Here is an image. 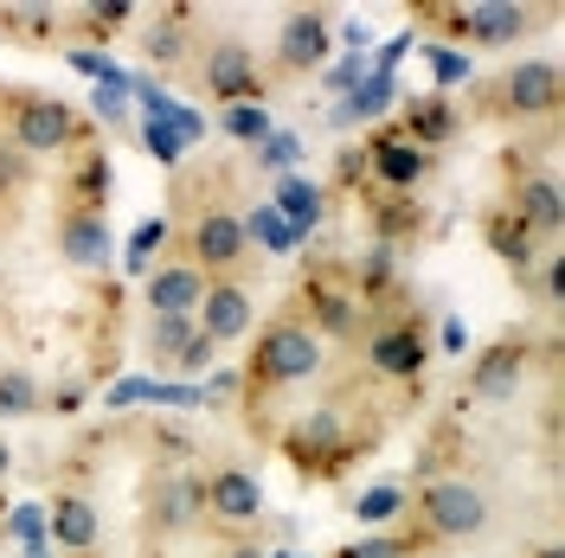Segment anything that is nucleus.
Returning <instances> with one entry per match:
<instances>
[{
	"mask_svg": "<svg viewBox=\"0 0 565 558\" xmlns=\"http://www.w3.org/2000/svg\"><path fill=\"white\" fill-rule=\"evenodd\" d=\"M200 296H206V277L174 257V264H154L148 277H141V302L148 314H200Z\"/></svg>",
	"mask_w": 565,
	"mask_h": 558,
	"instance_id": "obj_22",
	"label": "nucleus"
},
{
	"mask_svg": "<svg viewBox=\"0 0 565 558\" xmlns=\"http://www.w3.org/2000/svg\"><path fill=\"white\" fill-rule=\"evenodd\" d=\"M200 521H206L200 475H186V469H161V475L148 482V533H161V539H186Z\"/></svg>",
	"mask_w": 565,
	"mask_h": 558,
	"instance_id": "obj_13",
	"label": "nucleus"
},
{
	"mask_svg": "<svg viewBox=\"0 0 565 558\" xmlns=\"http://www.w3.org/2000/svg\"><path fill=\"white\" fill-rule=\"evenodd\" d=\"M7 533H13L20 546H39V539H45V507H33V501L13 507V514H7Z\"/></svg>",
	"mask_w": 565,
	"mask_h": 558,
	"instance_id": "obj_44",
	"label": "nucleus"
},
{
	"mask_svg": "<svg viewBox=\"0 0 565 558\" xmlns=\"http://www.w3.org/2000/svg\"><path fill=\"white\" fill-rule=\"evenodd\" d=\"M270 206L282 212V225L309 245L321 225H328V193H321L309 174H277V186H270Z\"/></svg>",
	"mask_w": 565,
	"mask_h": 558,
	"instance_id": "obj_24",
	"label": "nucleus"
},
{
	"mask_svg": "<svg viewBox=\"0 0 565 558\" xmlns=\"http://www.w3.org/2000/svg\"><path fill=\"white\" fill-rule=\"evenodd\" d=\"M168 232H174V225H168L161 212H154V218H141V232L129 238V270H136V277L154 270V245H168Z\"/></svg>",
	"mask_w": 565,
	"mask_h": 558,
	"instance_id": "obj_38",
	"label": "nucleus"
},
{
	"mask_svg": "<svg viewBox=\"0 0 565 558\" xmlns=\"http://www.w3.org/2000/svg\"><path fill=\"white\" fill-rule=\"evenodd\" d=\"M212 360H218V341H212L206 328H200V334L186 341V353H180V366H174V373H206Z\"/></svg>",
	"mask_w": 565,
	"mask_h": 558,
	"instance_id": "obj_45",
	"label": "nucleus"
},
{
	"mask_svg": "<svg viewBox=\"0 0 565 558\" xmlns=\"http://www.w3.org/2000/svg\"><path fill=\"white\" fill-rule=\"evenodd\" d=\"M412 539L418 546H476L482 533L494 526V501L482 482H469V475H430L418 494H412Z\"/></svg>",
	"mask_w": 565,
	"mask_h": 558,
	"instance_id": "obj_1",
	"label": "nucleus"
},
{
	"mask_svg": "<svg viewBox=\"0 0 565 558\" xmlns=\"http://www.w3.org/2000/svg\"><path fill=\"white\" fill-rule=\"evenodd\" d=\"M45 411V391L26 366H0V418H39Z\"/></svg>",
	"mask_w": 565,
	"mask_h": 558,
	"instance_id": "obj_31",
	"label": "nucleus"
},
{
	"mask_svg": "<svg viewBox=\"0 0 565 558\" xmlns=\"http://www.w3.org/2000/svg\"><path fill=\"white\" fill-rule=\"evenodd\" d=\"M489 109L514 116V122H533V116H553L559 109V65L553 58H527V65H508L489 84Z\"/></svg>",
	"mask_w": 565,
	"mask_h": 558,
	"instance_id": "obj_10",
	"label": "nucleus"
},
{
	"mask_svg": "<svg viewBox=\"0 0 565 558\" xmlns=\"http://www.w3.org/2000/svg\"><path fill=\"white\" fill-rule=\"evenodd\" d=\"M193 334H200L193 314H148V328H141V353H148V366H154V373H174Z\"/></svg>",
	"mask_w": 565,
	"mask_h": 558,
	"instance_id": "obj_26",
	"label": "nucleus"
},
{
	"mask_svg": "<svg viewBox=\"0 0 565 558\" xmlns=\"http://www.w3.org/2000/svg\"><path fill=\"white\" fill-rule=\"evenodd\" d=\"M71 65L84 71L90 84H129V71H116V58H109V52H84V45H71Z\"/></svg>",
	"mask_w": 565,
	"mask_h": 558,
	"instance_id": "obj_39",
	"label": "nucleus"
},
{
	"mask_svg": "<svg viewBox=\"0 0 565 558\" xmlns=\"http://www.w3.org/2000/svg\"><path fill=\"white\" fill-rule=\"evenodd\" d=\"M200 90H206L218 109L232 104H264V58L250 52L245 39H212L200 52Z\"/></svg>",
	"mask_w": 565,
	"mask_h": 558,
	"instance_id": "obj_9",
	"label": "nucleus"
},
{
	"mask_svg": "<svg viewBox=\"0 0 565 558\" xmlns=\"http://www.w3.org/2000/svg\"><path fill=\"white\" fill-rule=\"evenodd\" d=\"M218 129L232 141H245V148H257V141L277 129V116H270V104H232L225 116H218Z\"/></svg>",
	"mask_w": 565,
	"mask_h": 558,
	"instance_id": "obj_33",
	"label": "nucleus"
},
{
	"mask_svg": "<svg viewBox=\"0 0 565 558\" xmlns=\"http://www.w3.org/2000/svg\"><path fill=\"white\" fill-rule=\"evenodd\" d=\"M380 443V430L373 423H353L341 405H321V411H309V418H296L289 430H282V455L316 482V475H341L360 450H373Z\"/></svg>",
	"mask_w": 565,
	"mask_h": 558,
	"instance_id": "obj_3",
	"label": "nucleus"
},
{
	"mask_svg": "<svg viewBox=\"0 0 565 558\" xmlns=\"http://www.w3.org/2000/svg\"><path fill=\"white\" fill-rule=\"evenodd\" d=\"M405 507H412V489H398V482H373V489L353 494V521L360 526H386V521H398Z\"/></svg>",
	"mask_w": 565,
	"mask_h": 558,
	"instance_id": "obj_30",
	"label": "nucleus"
},
{
	"mask_svg": "<svg viewBox=\"0 0 565 558\" xmlns=\"http://www.w3.org/2000/svg\"><path fill=\"white\" fill-rule=\"evenodd\" d=\"M225 558H264V546L257 539H238V546H225Z\"/></svg>",
	"mask_w": 565,
	"mask_h": 558,
	"instance_id": "obj_48",
	"label": "nucleus"
},
{
	"mask_svg": "<svg viewBox=\"0 0 565 558\" xmlns=\"http://www.w3.org/2000/svg\"><path fill=\"white\" fill-rule=\"evenodd\" d=\"M7 469H13V450H7V437H0V482H7Z\"/></svg>",
	"mask_w": 565,
	"mask_h": 558,
	"instance_id": "obj_50",
	"label": "nucleus"
},
{
	"mask_svg": "<svg viewBox=\"0 0 565 558\" xmlns=\"http://www.w3.org/2000/svg\"><path fill=\"white\" fill-rule=\"evenodd\" d=\"M33 180H39V161L20 154L13 141L0 136V206H20V200L33 193Z\"/></svg>",
	"mask_w": 565,
	"mask_h": 558,
	"instance_id": "obj_32",
	"label": "nucleus"
},
{
	"mask_svg": "<svg viewBox=\"0 0 565 558\" xmlns=\"http://www.w3.org/2000/svg\"><path fill=\"white\" fill-rule=\"evenodd\" d=\"M277 77H309L328 58V13L321 7H289L277 26Z\"/></svg>",
	"mask_w": 565,
	"mask_h": 558,
	"instance_id": "obj_16",
	"label": "nucleus"
},
{
	"mask_svg": "<svg viewBox=\"0 0 565 558\" xmlns=\"http://www.w3.org/2000/svg\"><path fill=\"white\" fill-rule=\"evenodd\" d=\"M469 122L450 97H437V90H424V97H405V122L392 129L398 141H412V148H424V154H437L444 141H457V129Z\"/></svg>",
	"mask_w": 565,
	"mask_h": 558,
	"instance_id": "obj_21",
	"label": "nucleus"
},
{
	"mask_svg": "<svg viewBox=\"0 0 565 558\" xmlns=\"http://www.w3.org/2000/svg\"><path fill=\"white\" fill-rule=\"evenodd\" d=\"M232 398H245V379H238V373H212V379L200 385V411H225Z\"/></svg>",
	"mask_w": 565,
	"mask_h": 558,
	"instance_id": "obj_42",
	"label": "nucleus"
},
{
	"mask_svg": "<svg viewBox=\"0 0 565 558\" xmlns=\"http://www.w3.org/2000/svg\"><path fill=\"white\" fill-rule=\"evenodd\" d=\"M122 20H136V7L129 0H116V7H84V33H97V39H109V33H122Z\"/></svg>",
	"mask_w": 565,
	"mask_h": 558,
	"instance_id": "obj_41",
	"label": "nucleus"
},
{
	"mask_svg": "<svg viewBox=\"0 0 565 558\" xmlns=\"http://www.w3.org/2000/svg\"><path fill=\"white\" fill-rule=\"evenodd\" d=\"M20 552H26V558H58V552H52V539H39V546H20Z\"/></svg>",
	"mask_w": 565,
	"mask_h": 558,
	"instance_id": "obj_49",
	"label": "nucleus"
},
{
	"mask_svg": "<svg viewBox=\"0 0 565 558\" xmlns=\"http://www.w3.org/2000/svg\"><path fill=\"white\" fill-rule=\"evenodd\" d=\"M321 360H328V347L302 328V314L296 309L270 314L264 334H257V347H250V366L238 373L245 379V398H277V391L309 385L321 373Z\"/></svg>",
	"mask_w": 565,
	"mask_h": 558,
	"instance_id": "obj_2",
	"label": "nucleus"
},
{
	"mask_svg": "<svg viewBox=\"0 0 565 558\" xmlns=\"http://www.w3.org/2000/svg\"><path fill=\"white\" fill-rule=\"evenodd\" d=\"M245 257H250V245H245L238 212L218 206V200L193 212V225H186V264H193L200 277H206V282L238 277V270H245Z\"/></svg>",
	"mask_w": 565,
	"mask_h": 558,
	"instance_id": "obj_8",
	"label": "nucleus"
},
{
	"mask_svg": "<svg viewBox=\"0 0 565 558\" xmlns=\"http://www.w3.org/2000/svg\"><path fill=\"white\" fill-rule=\"evenodd\" d=\"M501 206L514 212V218L527 225L540 245H559V232H565V200H559V180L546 174V168H521V174L508 180Z\"/></svg>",
	"mask_w": 565,
	"mask_h": 558,
	"instance_id": "obj_12",
	"label": "nucleus"
},
{
	"mask_svg": "<svg viewBox=\"0 0 565 558\" xmlns=\"http://www.w3.org/2000/svg\"><path fill=\"white\" fill-rule=\"evenodd\" d=\"M527 373H533V334L514 328V334L489 341V347L469 360V373H462V405H508V398H521Z\"/></svg>",
	"mask_w": 565,
	"mask_h": 558,
	"instance_id": "obj_6",
	"label": "nucleus"
},
{
	"mask_svg": "<svg viewBox=\"0 0 565 558\" xmlns=\"http://www.w3.org/2000/svg\"><path fill=\"white\" fill-rule=\"evenodd\" d=\"M424 546L412 533H366V539H348L334 558H418Z\"/></svg>",
	"mask_w": 565,
	"mask_h": 558,
	"instance_id": "obj_35",
	"label": "nucleus"
},
{
	"mask_svg": "<svg viewBox=\"0 0 565 558\" xmlns=\"http://www.w3.org/2000/svg\"><path fill=\"white\" fill-rule=\"evenodd\" d=\"M437 328H444V334H437V341H444V353H462V347H469V334H462V321H457V314H444Z\"/></svg>",
	"mask_w": 565,
	"mask_h": 558,
	"instance_id": "obj_47",
	"label": "nucleus"
},
{
	"mask_svg": "<svg viewBox=\"0 0 565 558\" xmlns=\"http://www.w3.org/2000/svg\"><path fill=\"white\" fill-rule=\"evenodd\" d=\"M200 501H206V521H218V526L264 521V482H257L250 469H238V462L206 469V475H200Z\"/></svg>",
	"mask_w": 565,
	"mask_h": 558,
	"instance_id": "obj_14",
	"label": "nucleus"
},
{
	"mask_svg": "<svg viewBox=\"0 0 565 558\" xmlns=\"http://www.w3.org/2000/svg\"><path fill=\"white\" fill-rule=\"evenodd\" d=\"M392 104H398V71L386 77V71L366 65V77H360L348 97L334 104V129H353V122H380V116H386Z\"/></svg>",
	"mask_w": 565,
	"mask_h": 558,
	"instance_id": "obj_25",
	"label": "nucleus"
},
{
	"mask_svg": "<svg viewBox=\"0 0 565 558\" xmlns=\"http://www.w3.org/2000/svg\"><path fill=\"white\" fill-rule=\"evenodd\" d=\"M482 245H489L494 257L508 264V277H514V282H527L533 264L553 250V245H540V238H533V232H527V225H521L508 206H501V200H494V206H482Z\"/></svg>",
	"mask_w": 565,
	"mask_h": 558,
	"instance_id": "obj_20",
	"label": "nucleus"
},
{
	"mask_svg": "<svg viewBox=\"0 0 565 558\" xmlns=\"http://www.w3.org/2000/svg\"><path fill=\"white\" fill-rule=\"evenodd\" d=\"M148 385H154V379H122V385H109L104 405H109V411H122V405H141V398H148Z\"/></svg>",
	"mask_w": 565,
	"mask_h": 558,
	"instance_id": "obj_46",
	"label": "nucleus"
},
{
	"mask_svg": "<svg viewBox=\"0 0 565 558\" xmlns=\"http://www.w3.org/2000/svg\"><path fill=\"white\" fill-rule=\"evenodd\" d=\"M250 154H257V168H264V174H302V141L289 136V129H270Z\"/></svg>",
	"mask_w": 565,
	"mask_h": 558,
	"instance_id": "obj_34",
	"label": "nucleus"
},
{
	"mask_svg": "<svg viewBox=\"0 0 565 558\" xmlns=\"http://www.w3.org/2000/svg\"><path fill=\"white\" fill-rule=\"evenodd\" d=\"M186 39H193V13L174 7L161 26H141V52H148L154 65H180V58H186Z\"/></svg>",
	"mask_w": 565,
	"mask_h": 558,
	"instance_id": "obj_29",
	"label": "nucleus"
},
{
	"mask_svg": "<svg viewBox=\"0 0 565 558\" xmlns=\"http://www.w3.org/2000/svg\"><path fill=\"white\" fill-rule=\"evenodd\" d=\"M430 65H437V97H450L457 84L476 77V58H469L462 45H430Z\"/></svg>",
	"mask_w": 565,
	"mask_h": 558,
	"instance_id": "obj_37",
	"label": "nucleus"
},
{
	"mask_svg": "<svg viewBox=\"0 0 565 558\" xmlns=\"http://www.w3.org/2000/svg\"><path fill=\"white\" fill-rule=\"evenodd\" d=\"M533 558H559V546H553V539H546V546H533Z\"/></svg>",
	"mask_w": 565,
	"mask_h": 558,
	"instance_id": "obj_51",
	"label": "nucleus"
},
{
	"mask_svg": "<svg viewBox=\"0 0 565 558\" xmlns=\"http://www.w3.org/2000/svg\"><path fill=\"white\" fill-rule=\"evenodd\" d=\"M45 539L71 558H90L104 546V514H97V501L84 489H58L45 501Z\"/></svg>",
	"mask_w": 565,
	"mask_h": 558,
	"instance_id": "obj_15",
	"label": "nucleus"
},
{
	"mask_svg": "<svg viewBox=\"0 0 565 558\" xmlns=\"http://www.w3.org/2000/svg\"><path fill=\"white\" fill-rule=\"evenodd\" d=\"M148 558H161V552H148Z\"/></svg>",
	"mask_w": 565,
	"mask_h": 558,
	"instance_id": "obj_53",
	"label": "nucleus"
},
{
	"mask_svg": "<svg viewBox=\"0 0 565 558\" xmlns=\"http://www.w3.org/2000/svg\"><path fill=\"white\" fill-rule=\"evenodd\" d=\"M360 77H366V58H360V52H348V58H334V65L321 71V90H328V97H348Z\"/></svg>",
	"mask_w": 565,
	"mask_h": 558,
	"instance_id": "obj_40",
	"label": "nucleus"
},
{
	"mask_svg": "<svg viewBox=\"0 0 565 558\" xmlns=\"http://www.w3.org/2000/svg\"><path fill=\"white\" fill-rule=\"evenodd\" d=\"M521 289H533L546 309H559V302H565V257H559V245H553L546 257H540V264H533V277L521 282Z\"/></svg>",
	"mask_w": 565,
	"mask_h": 558,
	"instance_id": "obj_36",
	"label": "nucleus"
},
{
	"mask_svg": "<svg viewBox=\"0 0 565 558\" xmlns=\"http://www.w3.org/2000/svg\"><path fill=\"white\" fill-rule=\"evenodd\" d=\"M116 200V161H109V148H77V161H71L65 174V206L71 212H109Z\"/></svg>",
	"mask_w": 565,
	"mask_h": 558,
	"instance_id": "obj_23",
	"label": "nucleus"
},
{
	"mask_svg": "<svg viewBox=\"0 0 565 558\" xmlns=\"http://www.w3.org/2000/svg\"><path fill=\"white\" fill-rule=\"evenodd\" d=\"M366 168H373V180H380L386 193H398V200H418V186L430 180V154H424V148H412V141H398L392 129H380V136L366 141Z\"/></svg>",
	"mask_w": 565,
	"mask_h": 558,
	"instance_id": "obj_19",
	"label": "nucleus"
},
{
	"mask_svg": "<svg viewBox=\"0 0 565 558\" xmlns=\"http://www.w3.org/2000/svg\"><path fill=\"white\" fill-rule=\"evenodd\" d=\"M296 314L316 341H360L366 334V302L348 289V277H328V270H309L302 289H296Z\"/></svg>",
	"mask_w": 565,
	"mask_h": 558,
	"instance_id": "obj_7",
	"label": "nucleus"
},
{
	"mask_svg": "<svg viewBox=\"0 0 565 558\" xmlns=\"http://www.w3.org/2000/svg\"><path fill=\"white\" fill-rule=\"evenodd\" d=\"M366 328H373L366 334V366L392 385L424 391V366H430V328H424V314H412L398 302V309H380V321H366Z\"/></svg>",
	"mask_w": 565,
	"mask_h": 558,
	"instance_id": "obj_5",
	"label": "nucleus"
},
{
	"mask_svg": "<svg viewBox=\"0 0 565 558\" xmlns=\"http://www.w3.org/2000/svg\"><path fill=\"white\" fill-rule=\"evenodd\" d=\"M90 109L104 116L109 129H122V122H129V84H97V97H90Z\"/></svg>",
	"mask_w": 565,
	"mask_h": 558,
	"instance_id": "obj_43",
	"label": "nucleus"
},
{
	"mask_svg": "<svg viewBox=\"0 0 565 558\" xmlns=\"http://www.w3.org/2000/svg\"><path fill=\"white\" fill-rule=\"evenodd\" d=\"M264 558H302V552H289V546H282V552H264Z\"/></svg>",
	"mask_w": 565,
	"mask_h": 558,
	"instance_id": "obj_52",
	"label": "nucleus"
},
{
	"mask_svg": "<svg viewBox=\"0 0 565 558\" xmlns=\"http://www.w3.org/2000/svg\"><path fill=\"white\" fill-rule=\"evenodd\" d=\"M424 232V206L418 200H398V193H386V200H380V206H373V238H380V245H405V238H418Z\"/></svg>",
	"mask_w": 565,
	"mask_h": 558,
	"instance_id": "obj_28",
	"label": "nucleus"
},
{
	"mask_svg": "<svg viewBox=\"0 0 565 558\" xmlns=\"http://www.w3.org/2000/svg\"><path fill=\"white\" fill-rule=\"evenodd\" d=\"M52 245L71 270H109L116 264V232H109V212H58V232Z\"/></svg>",
	"mask_w": 565,
	"mask_h": 558,
	"instance_id": "obj_17",
	"label": "nucleus"
},
{
	"mask_svg": "<svg viewBox=\"0 0 565 558\" xmlns=\"http://www.w3.org/2000/svg\"><path fill=\"white\" fill-rule=\"evenodd\" d=\"M200 328H206L218 347H232V341H245L250 328H257V296H250L238 277H218L206 282V296H200V314H193Z\"/></svg>",
	"mask_w": 565,
	"mask_h": 558,
	"instance_id": "obj_18",
	"label": "nucleus"
},
{
	"mask_svg": "<svg viewBox=\"0 0 565 558\" xmlns=\"http://www.w3.org/2000/svg\"><path fill=\"white\" fill-rule=\"evenodd\" d=\"M0 136L13 141L20 154H65V148H90V122L71 104L45 97V90H0Z\"/></svg>",
	"mask_w": 565,
	"mask_h": 558,
	"instance_id": "obj_4",
	"label": "nucleus"
},
{
	"mask_svg": "<svg viewBox=\"0 0 565 558\" xmlns=\"http://www.w3.org/2000/svg\"><path fill=\"white\" fill-rule=\"evenodd\" d=\"M238 225H245V245L270 250V257H289V250H302V238L282 225V212L270 206V200H257L250 212H238Z\"/></svg>",
	"mask_w": 565,
	"mask_h": 558,
	"instance_id": "obj_27",
	"label": "nucleus"
},
{
	"mask_svg": "<svg viewBox=\"0 0 565 558\" xmlns=\"http://www.w3.org/2000/svg\"><path fill=\"white\" fill-rule=\"evenodd\" d=\"M450 13V39H457L462 52H476V45H514V39H527L540 26V13L521 7V0H469V7H444Z\"/></svg>",
	"mask_w": 565,
	"mask_h": 558,
	"instance_id": "obj_11",
	"label": "nucleus"
}]
</instances>
